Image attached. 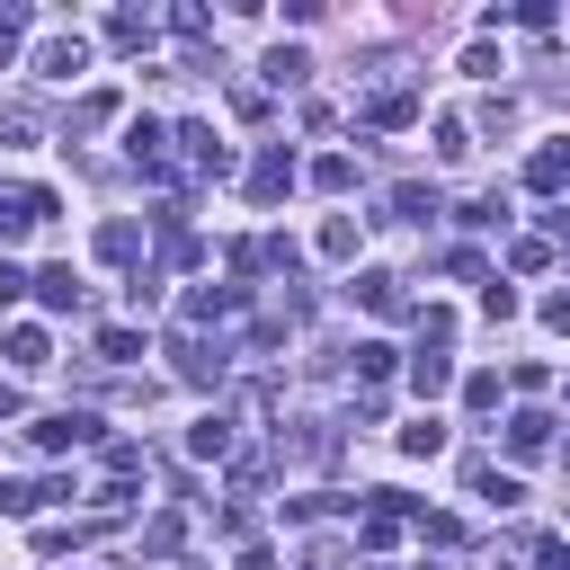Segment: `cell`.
<instances>
[{
	"label": "cell",
	"instance_id": "6da1fadb",
	"mask_svg": "<svg viewBox=\"0 0 570 570\" xmlns=\"http://www.w3.org/2000/svg\"><path fill=\"white\" fill-rule=\"evenodd\" d=\"M169 142H178V169L187 178H232V142H214V125H169Z\"/></svg>",
	"mask_w": 570,
	"mask_h": 570
},
{
	"label": "cell",
	"instance_id": "7a4b0ae2",
	"mask_svg": "<svg viewBox=\"0 0 570 570\" xmlns=\"http://www.w3.org/2000/svg\"><path fill=\"white\" fill-rule=\"evenodd\" d=\"M27 436H36V454H62V445H107V428H98L89 410H53V419H36Z\"/></svg>",
	"mask_w": 570,
	"mask_h": 570
},
{
	"label": "cell",
	"instance_id": "3957f363",
	"mask_svg": "<svg viewBox=\"0 0 570 570\" xmlns=\"http://www.w3.org/2000/svg\"><path fill=\"white\" fill-rule=\"evenodd\" d=\"M125 160H134L142 178H169V125H160V116H134V125H125Z\"/></svg>",
	"mask_w": 570,
	"mask_h": 570
},
{
	"label": "cell",
	"instance_id": "277c9868",
	"mask_svg": "<svg viewBox=\"0 0 570 570\" xmlns=\"http://www.w3.org/2000/svg\"><path fill=\"white\" fill-rule=\"evenodd\" d=\"M240 187H249V205H276V196L294 187V151H285V142H258V160H249Z\"/></svg>",
	"mask_w": 570,
	"mask_h": 570
},
{
	"label": "cell",
	"instance_id": "5b68a950",
	"mask_svg": "<svg viewBox=\"0 0 570 570\" xmlns=\"http://www.w3.org/2000/svg\"><path fill=\"white\" fill-rule=\"evenodd\" d=\"M347 294H356L374 321H401V312H410V294H401V276H392V267H356V276H347Z\"/></svg>",
	"mask_w": 570,
	"mask_h": 570
},
{
	"label": "cell",
	"instance_id": "8992f818",
	"mask_svg": "<svg viewBox=\"0 0 570 570\" xmlns=\"http://www.w3.org/2000/svg\"><path fill=\"white\" fill-rule=\"evenodd\" d=\"M27 294H36L45 312H80V303H89V285L71 276V258H53V267H36V276H27Z\"/></svg>",
	"mask_w": 570,
	"mask_h": 570
},
{
	"label": "cell",
	"instance_id": "52a82bcc",
	"mask_svg": "<svg viewBox=\"0 0 570 570\" xmlns=\"http://www.w3.org/2000/svg\"><path fill=\"white\" fill-rule=\"evenodd\" d=\"M169 356H178V374H187V383H223V374H232V356H223V347H205L196 330H178V338H169Z\"/></svg>",
	"mask_w": 570,
	"mask_h": 570
},
{
	"label": "cell",
	"instance_id": "ba28073f",
	"mask_svg": "<svg viewBox=\"0 0 570 570\" xmlns=\"http://www.w3.org/2000/svg\"><path fill=\"white\" fill-rule=\"evenodd\" d=\"M552 428H561L552 410H508V454H517V463H534V454H552Z\"/></svg>",
	"mask_w": 570,
	"mask_h": 570
},
{
	"label": "cell",
	"instance_id": "9c48e42d",
	"mask_svg": "<svg viewBox=\"0 0 570 570\" xmlns=\"http://www.w3.org/2000/svg\"><path fill=\"white\" fill-rule=\"evenodd\" d=\"M240 303H249V285H187L178 312H187V330H205V321H223V312H240Z\"/></svg>",
	"mask_w": 570,
	"mask_h": 570
},
{
	"label": "cell",
	"instance_id": "30bf717a",
	"mask_svg": "<svg viewBox=\"0 0 570 570\" xmlns=\"http://www.w3.org/2000/svg\"><path fill=\"white\" fill-rule=\"evenodd\" d=\"M36 71H45V80H80V71H89V45H80V36H45V45H36Z\"/></svg>",
	"mask_w": 570,
	"mask_h": 570
},
{
	"label": "cell",
	"instance_id": "8fae6325",
	"mask_svg": "<svg viewBox=\"0 0 570 570\" xmlns=\"http://www.w3.org/2000/svg\"><path fill=\"white\" fill-rule=\"evenodd\" d=\"M98 258H107V267H134V258H142V223H134V214H107V223H98Z\"/></svg>",
	"mask_w": 570,
	"mask_h": 570
},
{
	"label": "cell",
	"instance_id": "7c38bea8",
	"mask_svg": "<svg viewBox=\"0 0 570 570\" xmlns=\"http://www.w3.org/2000/svg\"><path fill=\"white\" fill-rule=\"evenodd\" d=\"M401 374H410L419 401H436V392L454 383V356H445V347H419V356H401Z\"/></svg>",
	"mask_w": 570,
	"mask_h": 570
},
{
	"label": "cell",
	"instance_id": "4fadbf2b",
	"mask_svg": "<svg viewBox=\"0 0 570 570\" xmlns=\"http://www.w3.org/2000/svg\"><path fill=\"white\" fill-rule=\"evenodd\" d=\"M525 187H534V196H561V187H570V142H534Z\"/></svg>",
	"mask_w": 570,
	"mask_h": 570
},
{
	"label": "cell",
	"instance_id": "5bb4252c",
	"mask_svg": "<svg viewBox=\"0 0 570 570\" xmlns=\"http://www.w3.org/2000/svg\"><path fill=\"white\" fill-rule=\"evenodd\" d=\"M45 499H71V481H0V517H36Z\"/></svg>",
	"mask_w": 570,
	"mask_h": 570
},
{
	"label": "cell",
	"instance_id": "9a60e30c",
	"mask_svg": "<svg viewBox=\"0 0 570 570\" xmlns=\"http://www.w3.org/2000/svg\"><path fill=\"white\" fill-rule=\"evenodd\" d=\"M151 36H160L151 9H116V18H107V45H116V53H151Z\"/></svg>",
	"mask_w": 570,
	"mask_h": 570
},
{
	"label": "cell",
	"instance_id": "2e32d148",
	"mask_svg": "<svg viewBox=\"0 0 570 570\" xmlns=\"http://www.w3.org/2000/svg\"><path fill=\"white\" fill-rule=\"evenodd\" d=\"M303 71H312V53H303V45H276V53L258 62V89H303Z\"/></svg>",
	"mask_w": 570,
	"mask_h": 570
},
{
	"label": "cell",
	"instance_id": "e0dca14e",
	"mask_svg": "<svg viewBox=\"0 0 570 570\" xmlns=\"http://www.w3.org/2000/svg\"><path fill=\"white\" fill-rule=\"evenodd\" d=\"M187 454H196V463H223V454H232V419H223V410H205V419L187 428Z\"/></svg>",
	"mask_w": 570,
	"mask_h": 570
},
{
	"label": "cell",
	"instance_id": "ac0fdd59",
	"mask_svg": "<svg viewBox=\"0 0 570 570\" xmlns=\"http://www.w3.org/2000/svg\"><path fill=\"white\" fill-rule=\"evenodd\" d=\"M401 454H410V463H436V454H445V419H436V410H419V419L401 428Z\"/></svg>",
	"mask_w": 570,
	"mask_h": 570
},
{
	"label": "cell",
	"instance_id": "d6986e66",
	"mask_svg": "<svg viewBox=\"0 0 570 570\" xmlns=\"http://www.w3.org/2000/svg\"><path fill=\"white\" fill-rule=\"evenodd\" d=\"M89 356H98V365H125V356H142V330H134V321H107V330L89 338Z\"/></svg>",
	"mask_w": 570,
	"mask_h": 570
},
{
	"label": "cell",
	"instance_id": "ffe728a7",
	"mask_svg": "<svg viewBox=\"0 0 570 570\" xmlns=\"http://www.w3.org/2000/svg\"><path fill=\"white\" fill-rule=\"evenodd\" d=\"M392 374H401V347H392V338H365V347H356V383L374 392V383H392Z\"/></svg>",
	"mask_w": 570,
	"mask_h": 570
},
{
	"label": "cell",
	"instance_id": "44dd1931",
	"mask_svg": "<svg viewBox=\"0 0 570 570\" xmlns=\"http://www.w3.org/2000/svg\"><path fill=\"white\" fill-rule=\"evenodd\" d=\"M392 223H419V232H428V223H436V187H419V178L392 187Z\"/></svg>",
	"mask_w": 570,
	"mask_h": 570
},
{
	"label": "cell",
	"instance_id": "7402d4cb",
	"mask_svg": "<svg viewBox=\"0 0 570 570\" xmlns=\"http://www.w3.org/2000/svg\"><path fill=\"white\" fill-rule=\"evenodd\" d=\"M9 365H27V374H36V365H53V338H45L36 321H18V330H9Z\"/></svg>",
	"mask_w": 570,
	"mask_h": 570
},
{
	"label": "cell",
	"instance_id": "603a6c76",
	"mask_svg": "<svg viewBox=\"0 0 570 570\" xmlns=\"http://www.w3.org/2000/svg\"><path fill=\"white\" fill-rule=\"evenodd\" d=\"M98 125H116V89H89V98L71 107V134H98Z\"/></svg>",
	"mask_w": 570,
	"mask_h": 570
},
{
	"label": "cell",
	"instance_id": "cb8c5ba5",
	"mask_svg": "<svg viewBox=\"0 0 570 570\" xmlns=\"http://www.w3.org/2000/svg\"><path fill=\"white\" fill-rule=\"evenodd\" d=\"M312 187H321V196H347V187H356V160H347V151L312 160Z\"/></svg>",
	"mask_w": 570,
	"mask_h": 570
},
{
	"label": "cell",
	"instance_id": "d4e9b609",
	"mask_svg": "<svg viewBox=\"0 0 570 570\" xmlns=\"http://www.w3.org/2000/svg\"><path fill=\"white\" fill-rule=\"evenodd\" d=\"M410 321H419V347H454V312L445 303H419Z\"/></svg>",
	"mask_w": 570,
	"mask_h": 570
},
{
	"label": "cell",
	"instance_id": "484cf974",
	"mask_svg": "<svg viewBox=\"0 0 570 570\" xmlns=\"http://www.w3.org/2000/svg\"><path fill=\"white\" fill-rule=\"evenodd\" d=\"M98 463H107V481H134V472H142V445H134V436H107Z\"/></svg>",
	"mask_w": 570,
	"mask_h": 570
},
{
	"label": "cell",
	"instance_id": "4316f807",
	"mask_svg": "<svg viewBox=\"0 0 570 570\" xmlns=\"http://www.w3.org/2000/svg\"><path fill=\"white\" fill-rule=\"evenodd\" d=\"M365 116H374V125H410V116H419V98H410V89H374V107H365Z\"/></svg>",
	"mask_w": 570,
	"mask_h": 570
},
{
	"label": "cell",
	"instance_id": "83f0119b",
	"mask_svg": "<svg viewBox=\"0 0 570 570\" xmlns=\"http://www.w3.org/2000/svg\"><path fill=\"white\" fill-rule=\"evenodd\" d=\"M321 258H356V214H330L321 223Z\"/></svg>",
	"mask_w": 570,
	"mask_h": 570
},
{
	"label": "cell",
	"instance_id": "f1b7e54d",
	"mask_svg": "<svg viewBox=\"0 0 570 570\" xmlns=\"http://www.w3.org/2000/svg\"><path fill=\"white\" fill-rule=\"evenodd\" d=\"M463 410L490 419V410H499V374H463Z\"/></svg>",
	"mask_w": 570,
	"mask_h": 570
},
{
	"label": "cell",
	"instance_id": "f546056e",
	"mask_svg": "<svg viewBox=\"0 0 570 570\" xmlns=\"http://www.w3.org/2000/svg\"><path fill=\"white\" fill-rule=\"evenodd\" d=\"M18 142H36V107H0V151H18Z\"/></svg>",
	"mask_w": 570,
	"mask_h": 570
},
{
	"label": "cell",
	"instance_id": "4dcf8cb0",
	"mask_svg": "<svg viewBox=\"0 0 570 570\" xmlns=\"http://www.w3.org/2000/svg\"><path fill=\"white\" fill-rule=\"evenodd\" d=\"M445 276H463V285H490V258H481V249H445Z\"/></svg>",
	"mask_w": 570,
	"mask_h": 570
},
{
	"label": "cell",
	"instance_id": "1f68e13d",
	"mask_svg": "<svg viewBox=\"0 0 570 570\" xmlns=\"http://www.w3.org/2000/svg\"><path fill=\"white\" fill-rule=\"evenodd\" d=\"M508 258H517V276H543V267H552V240H517Z\"/></svg>",
	"mask_w": 570,
	"mask_h": 570
},
{
	"label": "cell",
	"instance_id": "d6a6232c",
	"mask_svg": "<svg viewBox=\"0 0 570 570\" xmlns=\"http://www.w3.org/2000/svg\"><path fill=\"white\" fill-rule=\"evenodd\" d=\"M481 312H490V321H517V285L490 276V285H481Z\"/></svg>",
	"mask_w": 570,
	"mask_h": 570
},
{
	"label": "cell",
	"instance_id": "836d02e7",
	"mask_svg": "<svg viewBox=\"0 0 570 570\" xmlns=\"http://www.w3.org/2000/svg\"><path fill=\"white\" fill-rule=\"evenodd\" d=\"M178 534H187L178 517H151V525H142V552H178Z\"/></svg>",
	"mask_w": 570,
	"mask_h": 570
},
{
	"label": "cell",
	"instance_id": "e575fe53",
	"mask_svg": "<svg viewBox=\"0 0 570 570\" xmlns=\"http://www.w3.org/2000/svg\"><path fill=\"white\" fill-rule=\"evenodd\" d=\"M508 27H525V36H543V27H552V0H525V9H508Z\"/></svg>",
	"mask_w": 570,
	"mask_h": 570
},
{
	"label": "cell",
	"instance_id": "d590c367",
	"mask_svg": "<svg viewBox=\"0 0 570 570\" xmlns=\"http://www.w3.org/2000/svg\"><path fill=\"white\" fill-rule=\"evenodd\" d=\"M18 27H27V0H9V9H0V62L18 53Z\"/></svg>",
	"mask_w": 570,
	"mask_h": 570
},
{
	"label": "cell",
	"instance_id": "8d00e7d4",
	"mask_svg": "<svg viewBox=\"0 0 570 570\" xmlns=\"http://www.w3.org/2000/svg\"><path fill=\"white\" fill-rule=\"evenodd\" d=\"M18 294H27V267H18V258H0V312H9Z\"/></svg>",
	"mask_w": 570,
	"mask_h": 570
},
{
	"label": "cell",
	"instance_id": "74e56055",
	"mask_svg": "<svg viewBox=\"0 0 570 570\" xmlns=\"http://www.w3.org/2000/svg\"><path fill=\"white\" fill-rule=\"evenodd\" d=\"M543 330H561V338H570V285H561V294H543Z\"/></svg>",
	"mask_w": 570,
	"mask_h": 570
},
{
	"label": "cell",
	"instance_id": "f35d334b",
	"mask_svg": "<svg viewBox=\"0 0 570 570\" xmlns=\"http://www.w3.org/2000/svg\"><path fill=\"white\" fill-rule=\"evenodd\" d=\"M534 570H570V543H561V534H543V543H534Z\"/></svg>",
	"mask_w": 570,
	"mask_h": 570
},
{
	"label": "cell",
	"instance_id": "ab89813d",
	"mask_svg": "<svg viewBox=\"0 0 570 570\" xmlns=\"http://www.w3.org/2000/svg\"><path fill=\"white\" fill-rule=\"evenodd\" d=\"M240 570H276V552L267 543H240Z\"/></svg>",
	"mask_w": 570,
	"mask_h": 570
}]
</instances>
